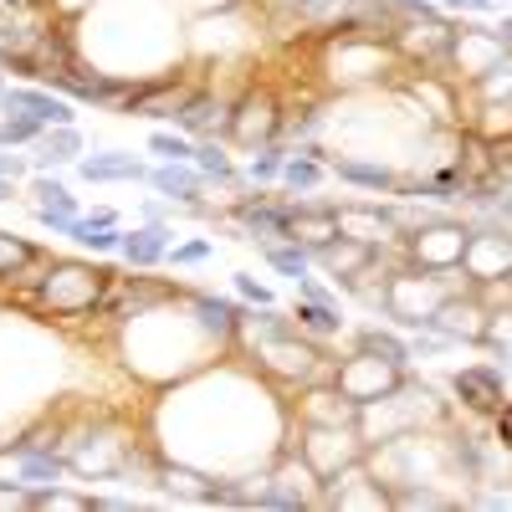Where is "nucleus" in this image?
<instances>
[{
  "instance_id": "1",
  "label": "nucleus",
  "mask_w": 512,
  "mask_h": 512,
  "mask_svg": "<svg viewBox=\"0 0 512 512\" xmlns=\"http://www.w3.org/2000/svg\"><path fill=\"white\" fill-rule=\"evenodd\" d=\"M154 446L159 456L190 461L210 477H251L292 446V405L277 384L241 354H221L190 379L159 390Z\"/></svg>"
},
{
  "instance_id": "2",
  "label": "nucleus",
  "mask_w": 512,
  "mask_h": 512,
  "mask_svg": "<svg viewBox=\"0 0 512 512\" xmlns=\"http://www.w3.org/2000/svg\"><path fill=\"white\" fill-rule=\"evenodd\" d=\"M72 26L82 62L98 72L144 82L185 67L190 36L169 0H93L82 16H72Z\"/></svg>"
},
{
  "instance_id": "3",
  "label": "nucleus",
  "mask_w": 512,
  "mask_h": 512,
  "mask_svg": "<svg viewBox=\"0 0 512 512\" xmlns=\"http://www.w3.org/2000/svg\"><path fill=\"white\" fill-rule=\"evenodd\" d=\"M118 354H123L128 374H134L139 384L169 390V384H180L195 369H205L210 359H221L226 349L200 328V318L190 308V292L175 287L169 297L149 303L144 313L118 323Z\"/></svg>"
},
{
  "instance_id": "4",
  "label": "nucleus",
  "mask_w": 512,
  "mask_h": 512,
  "mask_svg": "<svg viewBox=\"0 0 512 512\" xmlns=\"http://www.w3.org/2000/svg\"><path fill=\"white\" fill-rule=\"evenodd\" d=\"M451 420H456V405L436 390V384L405 374L390 395L359 405L354 431H359V441L369 451V446H384V441H395V436H410V431H446Z\"/></svg>"
},
{
  "instance_id": "5",
  "label": "nucleus",
  "mask_w": 512,
  "mask_h": 512,
  "mask_svg": "<svg viewBox=\"0 0 512 512\" xmlns=\"http://www.w3.org/2000/svg\"><path fill=\"white\" fill-rule=\"evenodd\" d=\"M318 72L328 82V93H369V88H395L405 77V62L384 36L364 31H333L318 36Z\"/></svg>"
},
{
  "instance_id": "6",
  "label": "nucleus",
  "mask_w": 512,
  "mask_h": 512,
  "mask_svg": "<svg viewBox=\"0 0 512 512\" xmlns=\"http://www.w3.org/2000/svg\"><path fill=\"white\" fill-rule=\"evenodd\" d=\"M113 277H118L113 267H98L88 256H47L31 282V308L41 318H62V323L93 318L103 308Z\"/></svg>"
},
{
  "instance_id": "7",
  "label": "nucleus",
  "mask_w": 512,
  "mask_h": 512,
  "mask_svg": "<svg viewBox=\"0 0 512 512\" xmlns=\"http://www.w3.org/2000/svg\"><path fill=\"white\" fill-rule=\"evenodd\" d=\"M241 359H251L262 369L282 395H297L303 384L333 379V359L318 338H308L303 328H287V333H267V338H251V344H236Z\"/></svg>"
},
{
  "instance_id": "8",
  "label": "nucleus",
  "mask_w": 512,
  "mask_h": 512,
  "mask_svg": "<svg viewBox=\"0 0 512 512\" xmlns=\"http://www.w3.org/2000/svg\"><path fill=\"white\" fill-rule=\"evenodd\" d=\"M461 287H472L461 267L456 272H425V267L405 262V267H395L390 277H384V318H390L395 328H405V333H415V328L431 323V313Z\"/></svg>"
},
{
  "instance_id": "9",
  "label": "nucleus",
  "mask_w": 512,
  "mask_h": 512,
  "mask_svg": "<svg viewBox=\"0 0 512 512\" xmlns=\"http://www.w3.org/2000/svg\"><path fill=\"white\" fill-rule=\"evenodd\" d=\"M466 241H472V221L436 210V216H425L420 226L405 231V262L425 272H456L466 256Z\"/></svg>"
},
{
  "instance_id": "10",
  "label": "nucleus",
  "mask_w": 512,
  "mask_h": 512,
  "mask_svg": "<svg viewBox=\"0 0 512 512\" xmlns=\"http://www.w3.org/2000/svg\"><path fill=\"white\" fill-rule=\"evenodd\" d=\"M282 113H287V103L277 98L272 82H256V77H251L246 88L236 93L226 144H231V149H241V154L262 149V144H277V134H282Z\"/></svg>"
},
{
  "instance_id": "11",
  "label": "nucleus",
  "mask_w": 512,
  "mask_h": 512,
  "mask_svg": "<svg viewBox=\"0 0 512 512\" xmlns=\"http://www.w3.org/2000/svg\"><path fill=\"white\" fill-rule=\"evenodd\" d=\"M512 47L492 31V26H482L477 16H461L456 26H451V52H446V72L461 82V88H472V82H482L502 57H507Z\"/></svg>"
},
{
  "instance_id": "12",
  "label": "nucleus",
  "mask_w": 512,
  "mask_h": 512,
  "mask_svg": "<svg viewBox=\"0 0 512 512\" xmlns=\"http://www.w3.org/2000/svg\"><path fill=\"white\" fill-rule=\"evenodd\" d=\"M446 390H451V405H456V415H482V420H492L512 395V379L502 374V364H487V359H477V364H461L451 379H446Z\"/></svg>"
},
{
  "instance_id": "13",
  "label": "nucleus",
  "mask_w": 512,
  "mask_h": 512,
  "mask_svg": "<svg viewBox=\"0 0 512 512\" xmlns=\"http://www.w3.org/2000/svg\"><path fill=\"white\" fill-rule=\"evenodd\" d=\"M405 374H410V369L379 359V354H369V349H359V344H354L349 354L333 359V384H338V390H344L354 405H369V400H379V395H390Z\"/></svg>"
},
{
  "instance_id": "14",
  "label": "nucleus",
  "mask_w": 512,
  "mask_h": 512,
  "mask_svg": "<svg viewBox=\"0 0 512 512\" xmlns=\"http://www.w3.org/2000/svg\"><path fill=\"white\" fill-rule=\"evenodd\" d=\"M292 446H297V456H303L318 477L344 472L349 461L364 456V441H359L354 425H297V431H292Z\"/></svg>"
},
{
  "instance_id": "15",
  "label": "nucleus",
  "mask_w": 512,
  "mask_h": 512,
  "mask_svg": "<svg viewBox=\"0 0 512 512\" xmlns=\"http://www.w3.org/2000/svg\"><path fill=\"white\" fill-rule=\"evenodd\" d=\"M333 216H338V236H354L364 246H395L405 241V226H400V210L395 200H338L333 205Z\"/></svg>"
},
{
  "instance_id": "16",
  "label": "nucleus",
  "mask_w": 512,
  "mask_h": 512,
  "mask_svg": "<svg viewBox=\"0 0 512 512\" xmlns=\"http://www.w3.org/2000/svg\"><path fill=\"white\" fill-rule=\"evenodd\" d=\"M431 333H441V338H451V344L461 349H482V338H487V328H492V313H487V303L472 292V287H461V292H451L446 303L431 313V323H425Z\"/></svg>"
},
{
  "instance_id": "17",
  "label": "nucleus",
  "mask_w": 512,
  "mask_h": 512,
  "mask_svg": "<svg viewBox=\"0 0 512 512\" xmlns=\"http://www.w3.org/2000/svg\"><path fill=\"white\" fill-rule=\"evenodd\" d=\"M318 507H333V512H379V507H390V492L379 487V477L369 472V461H349L344 472H333L323 477V492H318Z\"/></svg>"
},
{
  "instance_id": "18",
  "label": "nucleus",
  "mask_w": 512,
  "mask_h": 512,
  "mask_svg": "<svg viewBox=\"0 0 512 512\" xmlns=\"http://www.w3.org/2000/svg\"><path fill=\"white\" fill-rule=\"evenodd\" d=\"M461 272L466 282H497L512 272V231L507 226H472V241H466V256H461Z\"/></svg>"
},
{
  "instance_id": "19",
  "label": "nucleus",
  "mask_w": 512,
  "mask_h": 512,
  "mask_svg": "<svg viewBox=\"0 0 512 512\" xmlns=\"http://www.w3.org/2000/svg\"><path fill=\"white\" fill-rule=\"evenodd\" d=\"M287 405H292V420L297 425H354L359 420V405L338 390L333 379L303 384L297 395H287Z\"/></svg>"
},
{
  "instance_id": "20",
  "label": "nucleus",
  "mask_w": 512,
  "mask_h": 512,
  "mask_svg": "<svg viewBox=\"0 0 512 512\" xmlns=\"http://www.w3.org/2000/svg\"><path fill=\"white\" fill-rule=\"evenodd\" d=\"M0 113H26L36 123H77V103L57 88H47V82H16V88H6V98H0Z\"/></svg>"
},
{
  "instance_id": "21",
  "label": "nucleus",
  "mask_w": 512,
  "mask_h": 512,
  "mask_svg": "<svg viewBox=\"0 0 512 512\" xmlns=\"http://www.w3.org/2000/svg\"><path fill=\"white\" fill-rule=\"evenodd\" d=\"M231 108H236V93H221V88H195V98L185 103V113L175 118V128H185L190 139H226L231 134Z\"/></svg>"
},
{
  "instance_id": "22",
  "label": "nucleus",
  "mask_w": 512,
  "mask_h": 512,
  "mask_svg": "<svg viewBox=\"0 0 512 512\" xmlns=\"http://www.w3.org/2000/svg\"><path fill=\"white\" fill-rule=\"evenodd\" d=\"M328 180L349 185V190H369V195H395L400 190V169L384 159H359V154H333L328 159Z\"/></svg>"
},
{
  "instance_id": "23",
  "label": "nucleus",
  "mask_w": 512,
  "mask_h": 512,
  "mask_svg": "<svg viewBox=\"0 0 512 512\" xmlns=\"http://www.w3.org/2000/svg\"><path fill=\"white\" fill-rule=\"evenodd\" d=\"M72 169H77V180H88V185H139V180H149V164H144V154H134V149L82 154Z\"/></svg>"
},
{
  "instance_id": "24",
  "label": "nucleus",
  "mask_w": 512,
  "mask_h": 512,
  "mask_svg": "<svg viewBox=\"0 0 512 512\" xmlns=\"http://www.w3.org/2000/svg\"><path fill=\"white\" fill-rule=\"evenodd\" d=\"M374 267V246H364V241H354V236H333V241H323V246H313V272H323V277H333L338 287H349L359 272H369Z\"/></svg>"
},
{
  "instance_id": "25",
  "label": "nucleus",
  "mask_w": 512,
  "mask_h": 512,
  "mask_svg": "<svg viewBox=\"0 0 512 512\" xmlns=\"http://www.w3.org/2000/svg\"><path fill=\"white\" fill-rule=\"evenodd\" d=\"M154 487L169 497V502H190V507H210V492H216V477L200 472L190 461H175V456H159V472H154Z\"/></svg>"
},
{
  "instance_id": "26",
  "label": "nucleus",
  "mask_w": 512,
  "mask_h": 512,
  "mask_svg": "<svg viewBox=\"0 0 512 512\" xmlns=\"http://www.w3.org/2000/svg\"><path fill=\"white\" fill-rule=\"evenodd\" d=\"M169 246H175V226L169 221H139L134 231H123V246H118V256L134 272H154V267H164V256H169Z\"/></svg>"
},
{
  "instance_id": "27",
  "label": "nucleus",
  "mask_w": 512,
  "mask_h": 512,
  "mask_svg": "<svg viewBox=\"0 0 512 512\" xmlns=\"http://www.w3.org/2000/svg\"><path fill=\"white\" fill-rule=\"evenodd\" d=\"M328 149L323 144H303V149H287V159H282V190L287 195H318L323 190V180H328Z\"/></svg>"
},
{
  "instance_id": "28",
  "label": "nucleus",
  "mask_w": 512,
  "mask_h": 512,
  "mask_svg": "<svg viewBox=\"0 0 512 512\" xmlns=\"http://www.w3.org/2000/svg\"><path fill=\"white\" fill-rule=\"evenodd\" d=\"M26 154H31V169H67L88 154V139H82L77 123H52Z\"/></svg>"
},
{
  "instance_id": "29",
  "label": "nucleus",
  "mask_w": 512,
  "mask_h": 512,
  "mask_svg": "<svg viewBox=\"0 0 512 512\" xmlns=\"http://www.w3.org/2000/svg\"><path fill=\"white\" fill-rule=\"evenodd\" d=\"M354 344L359 349H369V354H379V359H390V364H400V369H410L415 364V354H410V333L405 328H384V323H364V328H354Z\"/></svg>"
},
{
  "instance_id": "30",
  "label": "nucleus",
  "mask_w": 512,
  "mask_h": 512,
  "mask_svg": "<svg viewBox=\"0 0 512 512\" xmlns=\"http://www.w3.org/2000/svg\"><path fill=\"white\" fill-rule=\"evenodd\" d=\"M41 256H47V251H41L36 241H26V236L0 226V282H11V287L26 282V272L41 262Z\"/></svg>"
},
{
  "instance_id": "31",
  "label": "nucleus",
  "mask_w": 512,
  "mask_h": 512,
  "mask_svg": "<svg viewBox=\"0 0 512 512\" xmlns=\"http://www.w3.org/2000/svg\"><path fill=\"white\" fill-rule=\"evenodd\" d=\"M292 323L303 328L308 338H318V344H328V338H338V333L349 328V313H338V308H323V303H308V297H297Z\"/></svg>"
},
{
  "instance_id": "32",
  "label": "nucleus",
  "mask_w": 512,
  "mask_h": 512,
  "mask_svg": "<svg viewBox=\"0 0 512 512\" xmlns=\"http://www.w3.org/2000/svg\"><path fill=\"white\" fill-rule=\"evenodd\" d=\"M26 195H31V205H57V210H72V216H82L77 195L67 190V180L57 175V169H31V175H26Z\"/></svg>"
},
{
  "instance_id": "33",
  "label": "nucleus",
  "mask_w": 512,
  "mask_h": 512,
  "mask_svg": "<svg viewBox=\"0 0 512 512\" xmlns=\"http://www.w3.org/2000/svg\"><path fill=\"white\" fill-rule=\"evenodd\" d=\"M67 241L82 246V251H93V256H118V246H123V226H103V221L77 216V226H72Z\"/></svg>"
},
{
  "instance_id": "34",
  "label": "nucleus",
  "mask_w": 512,
  "mask_h": 512,
  "mask_svg": "<svg viewBox=\"0 0 512 512\" xmlns=\"http://www.w3.org/2000/svg\"><path fill=\"white\" fill-rule=\"evenodd\" d=\"M262 262L272 272H282L287 282H297L303 272H313V251L303 241H277V246H262Z\"/></svg>"
},
{
  "instance_id": "35",
  "label": "nucleus",
  "mask_w": 512,
  "mask_h": 512,
  "mask_svg": "<svg viewBox=\"0 0 512 512\" xmlns=\"http://www.w3.org/2000/svg\"><path fill=\"white\" fill-rule=\"evenodd\" d=\"M282 159H287V144H262V149H251L246 154V164H241V175H246V185H277L282 180Z\"/></svg>"
},
{
  "instance_id": "36",
  "label": "nucleus",
  "mask_w": 512,
  "mask_h": 512,
  "mask_svg": "<svg viewBox=\"0 0 512 512\" xmlns=\"http://www.w3.org/2000/svg\"><path fill=\"white\" fill-rule=\"evenodd\" d=\"M31 512H93V492H72L62 482L31 487Z\"/></svg>"
},
{
  "instance_id": "37",
  "label": "nucleus",
  "mask_w": 512,
  "mask_h": 512,
  "mask_svg": "<svg viewBox=\"0 0 512 512\" xmlns=\"http://www.w3.org/2000/svg\"><path fill=\"white\" fill-rule=\"evenodd\" d=\"M16 466H21V482H31V487H52L67 472L57 451H26V456H16Z\"/></svg>"
},
{
  "instance_id": "38",
  "label": "nucleus",
  "mask_w": 512,
  "mask_h": 512,
  "mask_svg": "<svg viewBox=\"0 0 512 512\" xmlns=\"http://www.w3.org/2000/svg\"><path fill=\"white\" fill-rule=\"evenodd\" d=\"M149 154L180 164V159H195V139L185 134V128H149Z\"/></svg>"
},
{
  "instance_id": "39",
  "label": "nucleus",
  "mask_w": 512,
  "mask_h": 512,
  "mask_svg": "<svg viewBox=\"0 0 512 512\" xmlns=\"http://www.w3.org/2000/svg\"><path fill=\"white\" fill-rule=\"evenodd\" d=\"M41 134H47V123H36L26 113H0V149H31Z\"/></svg>"
},
{
  "instance_id": "40",
  "label": "nucleus",
  "mask_w": 512,
  "mask_h": 512,
  "mask_svg": "<svg viewBox=\"0 0 512 512\" xmlns=\"http://www.w3.org/2000/svg\"><path fill=\"white\" fill-rule=\"evenodd\" d=\"M292 287H297V297H308V303H323V308H338V313H344V287H338L333 277H313V272H303Z\"/></svg>"
},
{
  "instance_id": "41",
  "label": "nucleus",
  "mask_w": 512,
  "mask_h": 512,
  "mask_svg": "<svg viewBox=\"0 0 512 512\" xmlns=\"http://www.w3.org/2000/svg\"><path fill=\"white\" fill-rule=\"evenodd\" d=\"M210 256H216V241L210 236H190V241H175L164 256V267H205Z\"/></svg>"
},
{
  "instance_id": "42",
  "label": "nucleus",
  "mask_w": 512,
  "mask_h": 512,
  "mask_svg": "<svg viewBox=\"0 0 512 512\" xmlns=\"http://www.w3.org/2000/svg\"><path fill=\"white\" fill-rule=\"evenodd\" d=\"M231 287H236V297H241L246 308H267V303H277L272 282H262L256 272H231Z\"/></svg>"
},
{
  "instance_id": "43",
  "label": "nucleus",
  "mask_w": 512,
  "mask_h": 512,
  "mask_svg": "<svg viewBox=\"0 0 512 512\" xmlns=\"http://www.w3.org/2000/svg\"><path fill=\"white\" fill-rule=\"evenodd\" d=\"M31 216H36L41 231H52V236H72V226H77L72 210H57V205H31Z\"/></svg>"
},
{
  "instance_id": "44",
  "label": "nucleus",
  "mask_w": 512,
  "mask_h": 512,
  "mask_svg": "<svg viewBox=\"0 0 512 512\" xmlns=\"http://www.w3.org/2000/svg\"><path fill=\"white\" fill-rule=\"evenodd\" d=\"M487 441H492L497 451H507V456H512V400L492 415V436H487Z\"/></svg>"
},
{
  "instance_id": "45",
  "label": "nucleus",
  "mask_w": 512,
  "mask_h": 512,
  "mask_svg": "<svg viewBox=\"0 0 512 512\" xmlns=\"http://www.w3.org/2000/svg\"><path fill=\"white\" fill-rule=\"evenodd\" d=\"M0 507L26 512V507H31V482H0Z\"/></svg>"
},
{
  "instance_id": "46",
  "label": "nucleus",
  "mask_w": 512,
  "mask_h": 512,
  "mask_svg": "<svg viewBox=\"0 0 512 512\" xmlns=\"http://www.w3.org/2000/svg\"><path fill=\"white\" fill-rule=\"evenodd\" d=\"M175 11L185 16H210V11H226V6H241V0H169Z\"/></svg>"
},
{
  "instance_id": "47",
  "label": "nucleus",
  "mask_w": 512,
  "mask_h": 512,
  "mask_svg": "<svg viewBox=\"0 0 512 512\" xmlns=\"http://www.w3.org/2000/svg\"><path fill=\"white\" fill-rule=\"evenodd\" d=\"M144 507L139 497H108V492H93V512H134Z\"/></svg>"
},
{
  "instance_id": "48",
  "label": "nucleus",
  "mask_w": 512,
  "mask_h": 512,
  "mask_svg": "<svg viewBox=\"0 0 512 512\" xmlns=\"http://www.w3.org/2000/svg\"><path fill=\"white\" fill-rule=\"evenodd\" d=\"M47 6H52L57 16H67V21H72V16H82V11H88L93 0H47Z\"/></svg>"
},
{
  "instance_id": "49",
  "label": "nucleus",
  "mask_w": 512,
  "mask_h": 512,
  "mask_svg": "<svg viewBox=\"0 0 512 512\" xmlns=\"http://www.w3.org/2000/svg\"><path fill=\"white\" fill-rule=\"evenodd\" d=\"M82 216H88V221H103V226H123V216H118L113 205H93V210H82Z\"/></svg>"
},
{
  "instance_id": "50",
  "label": "nucleus",
  "mask_w": 512,
  "mask_h": 512,
  "mask_svg": "<svg viewBox=\"0 0 512 512\" xmlns=\"http://www.w3.org/2000/svg\"><path fill=\"white\" fill-rule=\"evenodd\" d=\"M262 6H267V16H272V21H282V16H292L297 6H303V0H262Z\"/></svg>"
},
{
  "instance_id": "51",
  "label": "nucleus",
  "mask_w": 512,
  "mask_h": 512,
  "mask_svg": "<svg viewBox=\"0 0 512 512\" xmlns=\"http://www.w3.org/2000/svg\"><path fill=\"white\" fill-rule=\"evenodd\" d=\"M492 31H497V36L507 41V47H512V11H497V16H492Z\"/></svg>"
},
{
  "instance_id": "52",
  "label": "nucleus",
  "mask_w": 512,
  "mask_h": 512,
  "mask_svg": "<svg viewBox=\"0 0 512 512\" xmlns=\"http://www.w3.org/2000/svg\"><path fill=\"white\" fill-rule=\"evenodd\" d=\"M11 200H21V185H16V180H6V175H0V205H11Z\"/></svg>"
},
{
  "instance_id": "53",
  "label": "nucleus",
  "mask_w": 512,
  "mask_h": 512,
  "mask_svg": "<svg viewBox=\"0 0 512 512\" xmlns=\"http://www.w3.org/2000/svg\"><path fill=\"white\" fill-rule=\"evenodd\" d=\"M487 6H492V11H507V0H487Z\"/></svg>"
},
{
  "instance_id": "54",
  "label": "nucleus",
  "mask_w": 512,
  "mask_h": 512,
  "mask_svg": "<svg viewBox=\"0 0 512 512\" xmlns=\"http://www.w3.org/2000/svg\"><path fill=\"white\" fill-rule=\"evenodd\" d=\"M0 98H6V77H0Z\"/></svg>"
},
{
  "instance_id": "55",
  "label": "nucleus",
  "mask_w": 512,
  "mask_h": 512,
  "mask_svg": "<svg viewBox=\"0 0 512 512\" xmlns=\"http://www.w3.org/2000/svg\"><path fill=\"white\" fill-rule=\"evenodd\" d=\"M507 282H512V272H507Z\"/></svg>"
}]
</instances>
